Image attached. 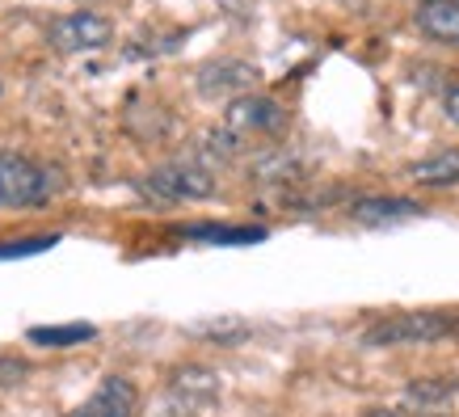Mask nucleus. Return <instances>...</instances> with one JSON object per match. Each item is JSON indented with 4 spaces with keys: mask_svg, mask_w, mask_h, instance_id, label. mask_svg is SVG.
Returning <instances> with one entry per match:
<instances>
[{
    "mask_svg": "<svg viewBox=\"0 0 459 417\" xmlns=\"http://www.w3.org/2000/svg\"><path fill=\"white\" fill-rule=\"evenodd\" d=\"M409 181H418V186H459V148H446V152H434L418 165H409Z\"/></svg>",
    "mask_w": 459,
    "mask_h": 417,
    "instance_id": "obj_11",
    "label": "nucleus"
},
{
    "mask_svg": "<svg viewBox=\"0 0 459 417\" xmlns=\"http://www.w3.org/2000/svg\"><path fill=\"white\" fill-rule=\"evenodd\" d=\"M143 190L165 198V203H198V198L215 195V173L195 156H181V161H169V165H156L143 178Z\"/></svg>",
    "mask_w": 459,
    "mask_h": 417,
    "instance_id": "obj_4",
    "label": "nucleus"
},
{
    "mask_svg": "<svg viewBox=\"0 0 459 417\" xmlns=\"http://www.w3.org/2000/svg\"><path fill=\"white\" fill-rule=\"evenodd\" d=\"M135 409H140V388L126 376H106L93 396L76 404L68 417H135Z\"/></svg>",
    "mask_w": 459,
    "mask_h": 417,
    "instance_id": "obj_8",
    "label": "nucleus"
},
{
    "mask_svg": "<svg viewBox=\"0 0 459 417\" xmlns=\"http://www.w3.org/2000/svg\"><path fill=\"white\" fill-rule=\"evenodd\" d=\"M446 118L459 126V89H451V93H446Z\"/></svg>",
    "mask_w": 459,
    "mask_h": 417,
    "instance_id": "obj_18",
    "label": "nucleus"
},
{
    "mask_svg": "<svg viewBox=\"0 0 459 417\" xmlns=\"http://www.w3.org/2000/svg\"><path fill=\"white\" fill-rule=\"evenodd\" d=\"M451 337H459V320H451Z\"/></svg>",
    "mask_w": 459,
    "mask_h": 417,
    "instance_id": "obj_20",
    "label": "nucleus"
},
{
    "mask_svg": "<svg viewBox=\"0 0 459 417\" xmlns=\"http://www.w3.org/2000/svg\"><path fill=\"white\" fill-rule=\"evenodd\" d=\"M257 84V68L245 64V59H211L198 68V93L203 98H240V93H253Z\"/></svg>",
    "mask_w": 459,
    "mask_h": 417,
    "instance_id": "obj_7",
    "label": "nucleus"
},
{
    "mask_svg": "<svg viewBox=\"0 0 459 417\" xmlns=\"http://www.w3.org/2000/svg\"><path fill=\"white\" fill-rule=\"evenodd\" d=\"M451 337V317L443 312H392V317L376 320L362 342L376 350H388V346H426V342H443Z\"/></svg>",
    "mask_w": 459,
    "mask_h": 417,
    "instance_id": "obj_3",
    "label": "nucleus"
},
{
    "mask_svg": "<svg viewBox=\"0 0 459 417\" xmlns=\"http://www.w3.org/2000/svg\"><path fill=\"white\" fill-rule=\"evenodd\" d=\"M114 39V26L101 13H64L51 22L47 42L59 56H84V51H101Z\"/></svg>",
    "mask_w": 459,
    "mask_h": 417,
    "instance_id": "obj_6",
    "label": "nucleus"
},
{
    "mask_svg": "<svg viewBox=\"0 0 459 417\" xmlns=\"http://www.w3.org/2000/svg\"><path fill=\"white\" fill-rule=\"evenodd\" d=\"M413 26H418L430 42L459 47V0H418Z\"/></svg>",
    "mask_w": 459,
    "mask_h": 417,
    "instance_id": "obj_9",
    "label": "nucleus"
},
{
    "mask_svg": "<svg viewBox=\"0 0 459 417\" xmlns=\"http://www.w3.org/2000/svg\"><path fill=\"white\" fill-rule=\"evenodd\" d=\"M282 126H287V110L274 98H265V93H240L223 110V131L237 143L257 135H279Z\"/></svg>",
    "mask_w": 459,
    "mask_h": 417,
    "instance_id": "obj_5",
    "label": "nucleus"
},
{
    "mask_svg": "<svg viewBox=\"0 0 459 417\" xmlns=\"http://www.w3.org/2000/svg\"><path fill=\"white\" fill-rule=\"evenodd\" d=\"M59 237H30V240H4L0 245V257L9 262V257H30V253H47L56 245Z\"/></svg>",
    "mask_w": 459,
    "mask_h": 417,
    "instance_id": "obj_16",
    "label": "nucleus"
},
{
    "mask_svg": "<svg viewBox=\"0 0 459 417\" xmlns=\"http://www.w3.org/2000/svg\"><path fill=\"white\" fill-rule=\"evenodd\" d=\"M421 211V203H413V198H354V207H350V215L359 223H396V220H413Z\"/></svg>",
    "mask_w": 459,
    "mask_h": 417,
    "instance_id": "obj_10",
    "label": "nucleus"
},
{
    "mask_svg": "<svg viewBox=\"0 0 459 417\" xmlns=\"http://www.w3.org/2000/svg\"><path fill=\"white\" fill-rule=\"evenodd\" d=\"M181 237H190V240H211V245H253V240H262L265 232H262V228H223V223H190V228H181Z\"/></svg>",
    "mask_w": 459,
    "mask_h": 417,
    "instance_id": "obj_13",
    "label": "nucleus"
},
{
    "mask_svg": "<svg viewBox=\"0 0 459 417\" xmlns=\"http://www.w3.org/2000/svg\"><path fill=\"white\" fill-rule=\"evenodd\" d=\"M26 337L34 342V346H42V350H72V346L93 342L98 329H93V325H34Z\"/></svg>",
    "mask_w": 459,
    "mask_h": 417,
    "instance_id": "obj_12",
    "label": "nucleus"
},
{
    "mask_svg": "<svg viewBox=\"0 0 459 417\" xmlns=\"http://www.w3.org/2000/svg\"><path fill=\"white\" fill-rule=\"evenodd\" d=\"M30 376V362L13 359V354H0V388H17Z\"/></svg>",
    "mask_w": 459,
    "mask_h": 417,
    "instance_id": "obj_17",
    "label": "nucleus"
},
{
    "mask_svg": "<svg viewBox=\"0 0 459 417\" xmlns=\"http://www.w3.org/2000/svg\"><path fill=\"white\" fill-rule=\"evenodd\" d=\"M362 417H401V413H396V409H367Z\"/></svg>",
    "mask_w": 459,
    "mask_h": 417,
    "instance_id": "obj_19",
    "label": "nucleus"
},
{
    "mask_svg": "<svg viewBox=\"0 0 459 417\" xmlns=\"http://www.w3.org/2000/svg\"><path fill=\"white\" fill-rule=\"evenodd\" d=\"M459 392V379H418V384H409V401H446V396H455Z\"/></svg>",
    "mask_w": 459,
    "mask_h": 417,
    "instance_id": "obj_15",
    "label": "nucleus"
},
{
    "mask_svg": "<svg viewBox=\"0 0 459 417\" xmlns=\"http://www.w3.org/2000/svg\"><path fill=\"white\" fill-rule=\"evenodd\" d=\"M198 337H211V342H220V346H237L240 337L249 334V325L245 320H207V325H195Z\"/></svg>",
    "mask_w": 459,
    "mask_h": 417,
    "instance_id": "obj_14",
    "label": "nucleus"
},
{
    "mask_svg": "<svg viewBox=\"0 0 459 417\" xmlns=\"http://www.w3.org/2000/svg\"><path fill=\"white\" fill-rule=\"evenodd\" d=\"M215 401H220V376L203 362H186L169 376L165 392L148 417H207Z\"/></svg>",
    "mask_w": 459,
    "mask_h": 417,
    "instance_id": "obj_1",
    "label": "nucleus"
},
{
    "mask_svg": "<svg viewBox=\"0 0 459 417\" xmlns=\"http://www.w3.org/2000/svg\"><path fill=\"white\" fill-rule=\"evenodd\" d=\"M51 195H56L51 169L0 148V207H42Z\"/></svg>",
    "mask_w": 459,
    "mask_h": 417,
    "instance_id": "obj_2",
    "label": "nucleus"
}]
</instances>
